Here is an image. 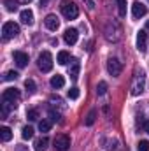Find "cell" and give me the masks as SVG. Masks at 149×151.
I'll list each match as a JSON object with an SVG mask.
<instances>
[{"label": "cell", "instance_id": "cell-1", "mask_svg": "<svg viewBox=\"0 0 149 151\" xmlns=\"http://www.w3.org/2000/svg\"><path fill=\"white\" fill-rule=\"evenodd\" d=\"M19 97H21V93H19L18 88H7V90H4V93H2V118L4 119L7 118V114H9L11 109L18 107Z\"/></svg>", "mask_w": 149, "mask_h": 151}, {"label": "cell", "instance_id": "cell-2", "mask_svg": "<svg viewBox=\"0 0 149 151\" xmlns=\"http://www.w3.org/2000/svg\"><path fill=\"white\" fill-rule=\"evenodd\" d=\"M104 35H105V39H107L109 42H117V40H121V37H123V28H121L119 21L111 19V21L105 25V28H104Z\"/></svg>", "mask_w": 149, "mask_h": 151}, {"label": "cell", "instance_id": "cell-3", "mask_svg": "<svg viewBox=\"0 0 149 151\" xmlns=\"http://www.w3.org/2000/svg\"><path fill=\"white\" fill-rule=\"evenodd\" d=\"M144 86H146V74L142 70H137L133 74V79H132V86H130V93L133 97L140 95L144 91Z\"/></svg>", "mask_w": 149, "mask_h": 151}, {"label": "cell", "instance_id": "cell-4", "mask_svg": "<svg viewBox=\"0 0 149 151\" xmlns=\"http://www.w3.org/2000/svg\"><path fill=\"white\" fill-rule=\"evenodd\" d=\"M60 9H62V14H63L67 19H75V18L79 16L77 5H75L74 2H70V0H63V2L60 4Z\"/></svg>", "mask_w": 149, "mask_h": 151}, {"label": "cell", "instance_id": "cell-5", "mask_svg": "<svg viewBox=\"0 0 149 151\" xmlns=\"http://www.w3.org/2000/svg\"><path fill=\"white\" fill-rule=\"evenodd\" d=\"M18 34H19V25L18 23H14V21H5L4 23V27H2V37H4V40L18 37Z\"/></svg>", "mask_w": 149, "mask_h": 151}, {"label": "cell", "instance_id": "cell-6", "mask_svg": "<svg viewBox=\"0 0 149 151\" xmlns=\"http://www.w3.org/2000/svg\"><path fill=\"white\" fill-rule=\"evenodd\" d=\"M37 65L42 72H49L53 69V56L49 51H42L37 58Z\"/></svg>", "mask_w": 149, "mask_h": 151}, {"label": "cell", "instance_id": "cell-7", "mask_svg": "<svg viewBox=\"0 0 149 151\" xmlns=\"http://www.w3.org/2000/svg\"><path fill=\"white\" fill-rule=\"evenodd\" d=\"M53 144H54V150L56 151H67L70 148V137L65 135V134H60V135L54 137Z\"/></svg>", "mask_w": 149, "mask_h": 151}, {"label": "cell", "instance_id": "cell-8", "mask_svg": "<svg viewBox=\"0 0 149 151\" xmlns=\"http://www.w3.org/2000/svg\"><path fill=\"white\" fill-rule=\"evenodd\" d=\"M121 70H123V65H121V62L117 58H109L107 60V72L112 77H117V76L121 74Z\"/></svg>", "mask_w": 149, "mask_h": 151}, {"label": "cell", "instance_id": "cell-9", "mask_svg": "<svg viewBox=\"0 0 149 151\" xmlns=\"http://www.w3.org/2000/svg\"><path fill=\"white\" fill-rule=\"evenodd\" d=\"M44 25H46V28H47V30L56 32V30L60 28V19H58V16H56V14H47V16L44 18Z\"/></svg>", "mask_w": 149, "mask_h": 151}, {"label": "cell", "instance_id": "cell-10", "mask_svg": "<svg viewBox=\"0 0 149 151\" xmlns=\"http://www.w3.org/2000/svg\"><path fill=\"white\" fill-rule=\"evenodd\" d=\"M146 12H148V7H146L142 2H133V4H132V14H133V18H135V19L144 18V16H146Z\"/></svg>", "mask_w": 149, "mask_h": 151}, {"label": "cell", "instance_id": "cell-11", "mask_svg": "<svg viewBox=\"0 0 149 151\" xmlns=\"http://www.w3.org/2000/svg\"><path fill=\"white\" fill-rule=\"evenodd\" d=\"M77 39H79V32H77L75 28H67V30H65V34H63V40H65V44L74 46L75 42H77Z\"/></svg>", "mask_w": 149, "mask_h": 151}, {"label": "cell", "instance_id": "cell-12", "mask_svg": "<svg viewBox=\"0 0 149 151\" xmlns=\"http://www.w3.org/2000/svg\"><path fill=\"white\" fill-rule=\"evenodd\" d=\"M14 62H16V65L19 67V69H23V67H27L28 65V62H30V58H28V55L27 53H23V51H14Z\"/></svg>", "mask_w": 149, "mask_h": 151}, {"label": "cell", "instance_id": "cell-13", "mask_svg": "<svg viewBox=\"0 0 149 151\" xmlns=\"http://www.w3.org/2000/svg\"><path fill=\"white\" fill-rule=\"evenodd\" d=\"M137 49H139L140 53H144V51L148 49V34H146L144 30H140V32L137 34Z\"/></svg>", "mask_w": 149, "mask_h": 151}, {"label": "cell", "instance_id": "cell-14", "mask_svg": "<svg viewBox=\"0 0 149 151\" xmlns=\"http://www.w3.org/2000/svg\"><path fill=\"white\" fill-rule=\"evenodd\" d=\"M19 18H21V23L23 25H34V12L30 11V9H25V11H21V14H19Z\"/></svg>", "mask_w": 149, "mask_h": 151}, {"label": "cell", "instance_id": "cell-15", "mask_svg": "<svg viewBox=\"0 0 149 151\" xmlns=\"http://www.w3.org/2000/svg\"><path fill=\"white\" fill-rule=\"evenodd\" d=\"M49 83H51V86H53L54 90H60V88H63V86H65V77H63L62 74H56V76H53V77H51V81H49Z\"/></svg>", "mask_w": 149, "mask_h": 151}, {"label": "cell", "instance_id": "cell-16", "mask_svg": "<svg viewBox=\"0 0 149 151\" xmlns=\"http://www.w3.org/2000/svg\"><path fill=\"white\" fill-rule=\"evenodd\" d=\"M56 62H58L60 65H67V63L70 62V53H69V51H60Z\"/></svg>", "mask_w": 149, "mask_h": 151}, {"label": "cell", "instance_id": "cell-17", "mask_svg": "<svg viewBox=\"0 0 149 151\" xmlns=\"http://www.w3.org/2000/svg\"><path fill=\"white\" fill-rule=\"evenodd\" d=\"M0 139H2L4 142H9V141L12 139V132H11L9 127H2V128H0Z\"/></svg>", "mask_w": 149, "mask_h": 151}, {"label": "cell", "instance_id": "cell-18", "mask_svg": "<svg viewBox=\"0 0 149 151\" xmlns=\"http://www.w3.org/2000/svg\"><path fill=\"white\" fill-rule=\"evenodd\" d=\"M47 144H49V139L47 137H40L35 141V151H46L47 150Z\"/></svg>", "mask_w": 149, "mask_h": 151}, {"label": "cell", "instance_id": "cell-19", "mask_svg": "<svg viewBox=\"0 0 149 151\" xmlns=\"http://www.w3.org/2000/svg\"><path fill=\"white\" fill-rule=\"evenodd\" d=\"M25 88H27L28 95H34V93L37 91V84H35L34 79H27V81H25Z\"/></svg>", "mask_w": 149, "mask_h": 151}, {"label": "cell", "instance_id": "cell-20", "mask_svg": "<svg viewBox=\"0 0 149 151\" xmlns=\"http://www.w3.org/2000/svg\"><path fill=\"white\" fill-rule=\"evenodd\" d=\"M21 137H23L25 141H28V139H32V137H34V128H32L30 125H27V127H23V130H21Z\"/></svg>", "mask_w": 149, "mask_h": 151}, {"label": "cell", "instance_id": "cell-21", "mask_svg": "<svg viewBox=\"0 0 149 151\" xmlns=\"http://www.w3.org/2000/svg\"><path fill=\"white\" fill-rule=\"evenodd\" d=\"M95 119H97V109H91V111L88 113V116H86V121H84V123H86L88 127H91V125L95 123Z\"/></svg>", "mask_w": 149, "mask_h": 151}, {"label": "cell", "instance_id": "cell-22", "mask_svg": "<svg viewBox=\"0 0 149 151\" xmlns=\"http://www.w3.org/2000/svg\"><path fill=\"white\" fill-rule=\"evenodd\" d=\"M39 130L40 132H49L51 130V121L49 119H40L39 121Z\"/></svg>", "mask_w": 149, "mask_h": 151}, {"label": "cell", "instance_id": "cell-23", "mask_svg": "<svg viewBox=\"0 0 149 151\" xmlns=\"http://www.w3.org/2000/svg\"><path fill=\"white\" fill-rule=\"evenodd\" d=\"M117 2V11H119V16L125 18L126 16V0H116Z\"/></svg>", "mask_w": 149, "mask_h": 151}, {"label": "cell", "instance_id": "cell-24", "mask_svg": "<svg viewBox=\"0 0 149 151\" xmlns=\"http://www.w3.org/2000/svg\"><path fill=\"white\" fill-rule=\"evenodd\" d=\"M5 9H7L9 12L18 11V0H5Z\"/></svg>", "mask_w": 149, "mask_h": 151}, {"label": "cell", "instance_id": "cell-25", "mask_svg": "<svg viewBox=\"0 0 149 151\" xmlns=\"http://www.w3.org/2000/svg\"><path fill=\"white\" fill-rule=\"evenodd\" d=\"M79 69H81V65H79V62H74V65H72V67H70V77H72V79H77V77H79Z\"/></svg>", "mask_w": 149, "mask_h": 151}, {"label": "cell", "instance_id": "cell-26", "mask_svg": "<svg viewBox=\"0 0 149 151\" xmlns=\"http://www.w3.org/2000/svg\"><path fill=\"white\" fill-rule=\"evenodd\" d=\"M27 118H28L30 121H37L39 119V111L37 109H28V111H27Z\"/></svg>", "mask_w": 149, "mask_h": 151}, {"label": "cell", "instance_id": "cell-27", "mask_svg": "<svg viewBox=\"0 0 149 151\" xmlns=\"http://www.w3.org/2000/svg\"><path fill=\"white\" fill-rule=\"evenodd\" d=\"M105 91H107V83H105V81H100V83L97 84V93H98V95H105Z\"/></svg>", "mask_w": 149, "mask_h": 151}, {"label": "cell", "instance_id": "cell-28", "mask_svg": "<svg viewBox=\"0 0 149 151\" xmlns=\"http://www.w3.org/2000/svg\"><path fill=\"white\" fill-rule=\"evenodd\" d=\"M18 77H19V74H18L16 70H9L4 79H5V81H14V79H18Z\"/></svg>", "mask_w": 149, "mask_h": 151}, {"label": "cell", "instance_id": "cell-29", "mask_svg": "<svg viewBox=\"0 0 149 151\" xmlns=\"http://www.w3.org/2000/svg\"><path fill=\"white\" fill-rule=\"evenodd\" d=\"M137 151H149V141H140L137 144Z\"/></svg>", "mask_w": 149, "mask_h": 151}, {"label": "cell", "instance_id": "cell-30", "mask_svg": "<svg viewBox=\"0 0 149 151\" xmlns=\"http://www.w3.org/2000/svg\"><path fill=\"white\" fill-rule=\"evenodd\" d=\"M69 99H72V100H75V99H79V88H70L69 90Z\"/></svg>", "mask_w": 149, "mask_h": 151}, {"label": "cell", "instance_id": "cell-31", "mask_svg": "<svg viewBox=\"0 0 149 151\" xmlns=\"http://www.w3.org/2000/svg\"><path fill=\"white\" fill-rule=\"evenodd\" d=\"M49 118H51V121H56V123H60V121H62L60 113H54V111H49Z\"/></svg>", "mask_w": 149, "mask_h": 151}, {"label": "cell", "instance_id": "cell-32", "mask_svg": "<svg viewBox=\"0 0 149 151\" xmlns=\"http://www.w3.org/2000/svg\"><path fill=\"white\" fill-rule=\"evenodd\" d=\"M84 2H86L88 9H93V7H95V2H93V0H84Z\"/></svg>", "mask_w": 149, "mask_h": 151}, {"label": "cell", "instance_id": "cell-33", "mask_svg": "<svg viewBox=\"0 0 149 151\" xmlns=\"http://www.w3.org/2000/svg\"><path fill=\"white\" fill-rule=\"evenodd\" d=\"M144 130H146V132L149 134V119L146 121V123H144Z\"/></svg>", "mask_w": 149, "mask_h": 151}, {"label": "cell", "instance_id": "cell-34", "mask_svg": "<svg viewBox=\"0 0 149 151\" xmlns=\"http://www.w3.org/2000/svg\"><path fill=\"white\" fill-rule=\"evenodd\" d=\"M18 2H21V4H30L32 0H18Z\"/></svg>", "mask_w": 149, "mask_h": 151}, {"label": "cell", "instance_id": "cell-35", "mask_svg": "<svg viewBox=\"0 0 149 151\" xmlns=\"http://www.w3.org/2000/svg\"><path fill=\"white\" fill-rule=\"evenodd\" d=\"M18 151H27V150H25L23 146H18Z\"/></svg>", "mask_w": 149, "mask_h": 151}, {"label": "cell", "instance_id": "cell-36", "mask_svg": "<svg viewBox=\"0 0 149 151\" xmlns=\"http://www.w3.org/2000/svg\"><path fill=\"white\" fill-rule=\"evenodd\" d=\"M146 27H148V28H149V19H148V23H146Z\"/></svg>", "mask_w": 149, "mask_h": 151}]
</instances>
